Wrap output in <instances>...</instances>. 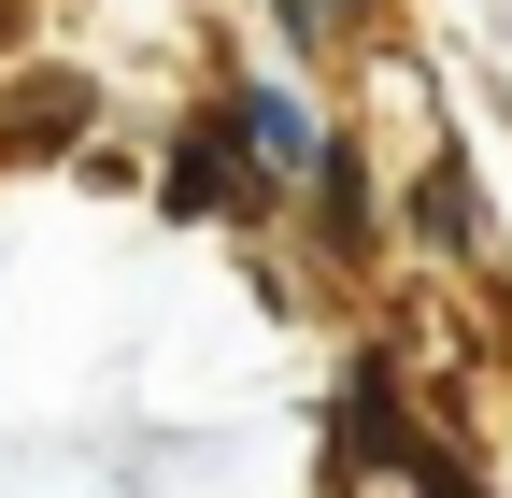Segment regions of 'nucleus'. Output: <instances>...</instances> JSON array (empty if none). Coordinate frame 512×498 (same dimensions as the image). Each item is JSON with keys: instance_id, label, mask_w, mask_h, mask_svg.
Listing matches in <instances>:
<instances>
[{"instance_id": "obj_1", "label": "nucleus", "mask_w": 512, "mask_h": 498, "mask_svg": "<svg viewBox=\"0 0 512 498\" xmlns=\"http://www.w3.org/2000/svg\"><path fill=\"white\" fill-rule=\"evenodd\" d=\"M328 427H342V470H399V484H427V470H441V442L413 427V399L384 385L370 356L342 370V399H328Z\"/></svg>"}, {"instance_id": "obj_4", "label": "nucleus", "mask_w": 512, "mask_h": 498, "mask_svg": "<svg viewBox=\"0 0 512 498\" xmlns=\"http://www.w3.org/2000/svg\"><path fill=\"white\" fill-rule=\"evenodd\" d=\"M399 498H484V470H456V456H441L427 484H399Z\"/></svg>"}, {"instance_id": "obj_2", "label": "nucleus", "mask_w": 512, "mask_h": 498, "mask_svg": "<svg viewBox=\"0 0 512 498\" xmlns=\"http://www.w3.org/2000/svg\"><path fill=\"white\" fill-rule=\"evenodd\" d=\"M86 114H100L86 72H15V100H0V143H15V157H57V143H86Z\"/></svg>"}, {"instance_id": "obj_3", "label": "nucleus", "mask_w": 512, "mask_h": 498, "mask_svg": "<svg viewBox=\"0 0 512 498\" xmlns=\"http://www.w3.org/2000/svg\"><path fill=\"white\" fill-rule=\"evenodd\" d=\"M413 200H427V214H413V228H427V242H441V257H470V242H484V214H470V171H456V157H441V171H427V185H413Z\"/></svg>"}]
</instances>
